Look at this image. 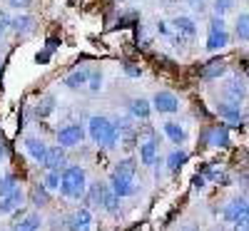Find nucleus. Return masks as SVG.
Returning <instances> with one entry per match:
<instances>
[{
	"instance_id": "f257e3e1",
	"label": "nucleus",
	"mask_w": 249,
	"mask_h": 231,
	"mask_svg": "<svg viewBox=\"0 0 249 231\" xmlns=\"http://www.w3.org/2000/svg\"><path fill=\"white\" fill-rule=\"evenodd\" d=\"M88 132H90L92 142L100 144V147H105V149H112V147L117 144V139H120V127L115 122H110L107 117H102V115L90 117Z\"/></svg>"
},
{
	"instance_id": "f03ea898",
	"label": "nucleus",
	"mask_w": 249,
	"mask_h": 231,
	"mask_svg": "<svg viewBox=\"0 0 249 231\" xmlns=\"http://www.w3.org/2000/svg\"><path fill=\"white\" fill-rule=\"evenodd\" d=\"M88 192V177L82 166H65L60 179V194L68 199H82Z\"/></svg>"
},
{
	"instance_id": "7ed1b4c3",
	"label": "nucleus",
	"mask_w": 249,
	"mask_h": 231,
	"mask_svg": "<svg viewBox=\"0 0 249 231\" xmlns=\"http://www.w3.org/2000/svg\"><path fill=\"white\" fill-rule=\"evenodd\" d=\"M230 45V35H227V30H224V20L222 17H212L210 20V33H207V50H222V48H227Z\"/></svg>"
},
{
	"instance_id": "20e7f679",
	"label": "nucleus",
	"mask_w": 249,
	"mask_h": 231,
	"mask_svg": "<svg viewBox=\"0 0 249 231\" xmlns=\"http://www.w3.org/2000/svg\"><path fill=\"white\" fill-rule=\"evenodd\" d=\"M85 137V130H82V124H68V127L57 130V147L62 149H68V147H77Z\"/></svg>"
},
{
	"instance_id": "39448f33",
	"label": "nucleus",
	"mask_w": 249,
	"mask_h": 231,
	"mask_svg": "<svg viewBox=\"0 0 249 231\" xmlns=\"http://www.w3.org/2000/svg\"><path fill=\"white\" fill-rule=\"evenodd\" d=\"M152 110L164 112V115L179 112V99H177L172 92H167V90H160V92H155V97H152Z\"/></svg>"
},
{
	"instance_id": "423d86ee",
	"label": "nucleus",
	"mask_w": 249,
	"mask_h": 231,
	"mask_svg": "<svg viewBox=\"0 0 249 231\" xmlns=\"http://www.w3.org/2000/svg\"><path fill=\"white\" fill-rule=\"evenodd\" d=\"M202 142L207 147H227L230 144V130L227 124H214V127H207L202 134Z\"/></svg>"
},
{
	"instance_id": "0eeeda50",
	"label": "nucleus",
	"mask_w": 249,
	"mask_h": 231,
	"mask_svg": "<svg viewBox=\"0 0 249 231\" xmlns=\"http://www.w3.org/2000/svg\"><path fill=\"white\" fill-rule=\"evenodd\" d=\"M244 97H247V85H244V80H242V77H230V80H227V85H224V99L239 104Z\"/></svg>"
},
{
	"instance_id": "6e6552de",
	"label": "nucleus",
	"mask_w": 249,
	"mask_h": 231,
	"mask_svg": "<svg viewBox=\"0 0 249 231\" xmlns=\"http://www.w3.org/2000/svg\"><path fill=\"white\" fill-rule=\"evenodd\" d=\"M217 115H219L222 119H227L230 124H242V107H239L237 102L222 99V102L217 104Z\"/></svg>"
},
{
	"instance_id": "1a4fd4ad",
	"label": "nucleus",
	"mask_w": 249,
	"mask_h": 231,
	"mask_svg": "<svg viewBox=\"0 0 249 231\" xmlns=\"http://www.w3.org/2000/svg\"><path fill=\"white\" fill-rule=\"evenodd\" d=\"M110 189H112V194L115 197H130V194H135V179H127V177H120V174H115L112 172V177H110Z\"/></svg>"
},
{
	"instance_id": "9d476101",
	"label": "nucleus",
	"mask_w": 249,
	"mask_h": 231,
	"mask_svg": "<svg viewBox=\"0 0 249 231\" xmlns=\"http://www.w3.org/2000/svg\"><path fill=\"white\" fill-rule=\"evenodd\" d=\"M244 216H249V199H234V201L227 204V209H224V219L227 221H234L237 224Z\"/></svg>"
},
{
	"instance_id": "9b49d317",
	"label": "nucleus",
	"mask_w": 249,
	"mask_h": 231,
	"mask_svg": "<svg viewBox=\"0 0 249 231\" xmlns=\"http://www.w3.org/2000/svg\"><path fill=\"white\" fill-rule=\"evenodd\" d=\"M25 152L30 154L33 162L43 164L45 157H48V144H45L43 139H37V137H28V139H25Z\"/></svg>"
},
{
	"instance_id": "f8f14e48",
	"label": "nucleus",
	"mask_w": 249,
	"mask_h": 231,
	"mask_svg": "<svg viewBox=\"0 0 249 231\" xmlns=\"http://www.w3.org/2000/svg\"><path fill=\"white\" fill-rule=\"evenodd\" d=\"M43 166L48 172H60L65 166V149L62 147H48V157H45Z\"/></svg>"
},
{
	"instance_id": "ddd939ff",
	"label": "nucleus",
	"mask_w": 249,
	"mask_h": 231,
	"mask_svg": "<svg viewBox=\"0 0 249 231\" xmlns=\"http://www.w3.org/2000/svg\"><path fill=\"white\" fill-rule=\"evenodd\" d=\"M88 80H90V72H88L85 67H77V70H72L70 75H65L62 85L70 87V90H80V87H85V85H88Z\"/></svg>"
},
{
	"instance_id": "4468645a",
	"label": "nucleus",
	"mask_w": 249,
	"mask_h": 231,
	"mask_svg": "<svg viewBox=\"0 0 249 231\" xmlns=\"http://www.w3.org/2000/svg\"><path fill=\"white\" fill-rule=\"evenodd\" d=\"M224 72H227V62L222 57H214L202 67V80H219Z\"/></svg>"
},
{
	"instance_id": "2eb2a0df",
	"label": "nucleus",
	"mask_w": 249,
	"mask_h": 231,
	"mask_svg": "<svg viewBox=\"0 0 249 231\" xmlns=\"http://www.w3.org/2000/svg\"><path fill=\"white\" fill-rule=\"evenodd\" d=\"M25 194L20 192V189H15V192H10L8 197L0 199V214H13L15 209H20V204H23Z\"/></svg>"
},
{
	"instance_id": "dca6fc26",
	"label": "nucleus",
	"mask_w": 249,
	"mask_h": 231,
	"mask_svg": "<svg viewBox=\"0 0 249 231\" xmlns=\"http://www.w3.org/2000/svg\"><path fill=\"white\" fill-rule=\"evenodd\" d=\"M140 162H142L144 166L157 164V142H155V139H147V142L140 144Z\"/></svg>"
},
{
	"instance_id": "f3484780",
	"label": "nucleus",
	"mask_w": 249,
	"mask_h": 231,
	"mask_svg": "<svg viewBox=\"0 0 249 231\" xmlns=\"http://www.w3.org/2000/svg\"><path fill=\"white\" fill-rule=\"evenodd\" d=\"M88 226H90V209H77L68 221L70 231H88Z\"/></svg>"
},
{
	"instance_id": "a211bd4d",
	"label": "nucleus",
	"mask_w": 249,
	"mask_h": 231,
	"mask_svg": "<svg viewBox=\"0 0 249 231\" xmlns=\"http://www.w3.org/2000/svg\"><path fill=\"white\" fill-rule=\"evenodd\" d=\"M172 25L177 30V35H184V37H195L197 35V25H195V20L192 17H187V15H179L172 20Z\"/></svg>"
},
{
	"instance_id": "6ab92c4d",
	"label": "nucleus",
	"mask_w": 249,
	"mask_h": 231,
	"mask_svg": "<svg viewBox=\"0 0 249 231\" xmlns=\"http://www.w3.org/2000/svg\"><path fill=\"white\" fill-rule=\"evenodd\" d=\"M162 130H164V134L172 139V144H184L187 132H184L182 124H177V122H164V124H162Z\"/></svg>"
},
{
	"instance_id": "aec40b11",
	"label": "nucleus",
	"mask_w": 249,
	"mask_h": 231,
	"mask_svg": "<svg viewBox=\"0 0 249 231\" xmlns=\"http://www.w3.org/2000/svg\"><path fill=\"white\" fill-rule=\"evenodd\" d=\"M130 112H132V117H137V119H147L150 112H152V102L137 97V99L130 102Z\"/></svg>"
},
{
	"instance_id": "412c9836",
	"label": "nucleus",
	"mask_w": 249,
	"mask_h": 231,
	"mask_svg": "<svg viewBox=\"0 0 249 231\" xmlns=\"http://www.w3.org/2000/svg\"><path fill=\"white\" fill-rule=\"evenodd\" d=\"M234 35L242 43H249V13H242L234 23Z\"/></svg>"
},
{
	"instance_id": "4be33fe9",
	"label": "nucleus",
	"mask_w": 249,
	"mask_h": 231,
	"mask_svg": "<svg viewBox=\"0 0 249 231\" xmlns=\"http://www.w3.org/2000/svg\"><path fill=\"white\" fill-rule=\"evenodd\" d=\"M135 172H137V162H135L132 157L122 159V162L115 166V174H120V177H127V179H135Z\"/></svg>"
},
{
	"instance_id": "5701e85b",
	"label": "nucleus",
	"mask_w": 249,
	"mask_h": 231,
	"mask_svg": "<svg viewBox=\"0 0 249 231\" xmlns=\"http://www.w3.org/2000/svg\"><path fill=\"white\" fill-rule=\"evenodd\" d=\"M10 28H13L18 35H25V33L33 30V17H28V15H18V17L10 20Z\"/></svg>"
},
{
	"instance_id": "b1692460",
	"label": "nucleus",
	"mask_w": 249,
	"mask_h": 231,
	"mask_svg": "<svg viewBox=\"0 0 249 231\" xmlns=\"http://www.w3.org/2000/svg\"><path fill=\"white\" fill-rule=\"evenodd\" d=\"M40 224H43V221H40V216H37V214H30V216H25L20 224H15L13 231H37Z\"/></svg>"
},
{
	"instance_id": "393cba45",
	"label": "nucleus",
	"mask_w": 249,
	"mask_h": 231,
	"mask_svg": "<svg viewBox=\"0 0 249 231\" xmlns=\"http://www.w3.org/2000/svg\"><path fill=\"white\" fill-rule=\"evenodd\" d=\"M105 192H107V186L92 184V186H90V194H88V204H90V206H100L102 199H105Z\"/></svg>"
},
{
	"instance_id": "a878e982",
	"label": "nucleus",
	"mask_w": 249,
	"mask_h": 231,
	"mask_svg": "<svg viewBox=\"0 0 249 231\" xmlns=\"http://www.w3.org/2000/svg\"><path fill=\"white\" fill-rule=\"evenodd\" d=\"M184 162H187V152H182V149L172 152V154L167 157V166H170V172H179L182 166H184Z\"/></svg>"
},
{
	"instance_id": "bb28decb",
	"label": "nucleus",
	"mask_w": 249,
	"mask_h": 231,
	"mask_svg": "<svg viewBox=\"0 0 249 231\" xmlns=\"http://www.w3.org/2000/svg\"><path fill=\"white\" fill-rule=\"evenodd\" d=\"M30 199H33L35 206H45V204H48V189H45L43 184H35L33 192H30Z\"/></svg>"
},
{
	"instance_id": "cd10ccee",
	"label": "nucleus",
	"mask_w": 249,
	"mask_h": 231,
	"mask_svg": "<svg viewBox=\"0 0 249 231\" xmlns=\"http://www.w3.org/2000/svg\"><path fill=\"white\" fill-rule=\"evenodd\" d=\"M15 189H18V177H15V174L3 177V179H0V199L8 197L10 192H15Z\"/></svg>"
},
{
	"instance_id": "c85d7f7f",
	"label": "nucleus",
	"mask_w": 249,
	"mask_h": 231,
	"mask_svg": "<svg viewBox=\"0 0 249 231\" xmlns=\"http://www.w3.org/2000/svg\"><path fill=\"white\" fill-rule=\"evenodd\" d=\"M60 179H62L60 172H48L45 179H43V186L48 189V192H60Z\"/></svg>"
},
{
	"instance_id": "c756f323",
	"label": "nucleus",
	"mask_w": 249,
	"mask_h": 231,
	"mask_svg": "<svg viewBox=\"0 0 249 231\" xmlns=\"http://www.w3.org/2000/svg\"><path fill=\"white\" fill-rule=\"evenodd\" d=\"M53 110H55V97H45V99H43V102H40L37 107H35V117L43 119V117H48Z\"/></svg>"
},
{
	"instance_id": "7c9ffc66",
	"label": "nucleus",
	"mask_w": 249,
	"mask_h": 231,
	"mask_svg": "<svg viewBox=\"0 0 249 231\" xmlns=\"http://www.w3.org/2000/svg\"><path fill=\"white\" fill-rule=\"evenodd\" d=\"M232 8H234V0H214L212 3V10H214L217 17H222L224 13H230Z\"/></svg>"
},
{
	"instance_id": "2f4dec72",
	"label": "nucleus",
	"mask_w": 249,
	"mask_h": 231,
	"mask_svg": "<svg viewBox=\"0 0 249 231\" xmlns=\"http://www.w3.org/2000/svg\"><path fill=\"white\" fill-rule=\"evenodd\" d=\"M117 201H120V197H115L112 189H107V192H105V199H102V206H105L110 214H115V212H117Z\"/></svg>"
},
{
	"instance_id": "473e14b6",
	"label": "nucleus",
	"mask_w": 249,
	"mask_h": 231,
	"mask_svg": "<svg viewBox=\"0 0 249 231\" xmlns=\"http://www.w3.org/2000/svg\"><path fill=\"white\" fill-rule=\"evenodd\" d=\"M88 85H90V92H100L102 90V72H92Z\"/></svg>"
},
{
	"instance_id": "72a5a7b5",
	"label": "nucleus",
	"mask_w": 249,
	"mask_h": 231,
	"mask_svg": "<svg viewBox=\"0 0 249 231\" xmlns=\"http://www.w3.org/2000/svg\"><path fill=\"white\" fill-rule=\"evenodd\" d=\"M124 75H127V77H140L142 75V67L135 65V62H124Z\"/></svg>"
},
{
	"instance_id": "f704fd0d",
	"label": "nucleus",
	"mask_w": 249,
	"mask_h": 231,
	"mask_svg": "<svg viewBox=\"0 0 249 231\" xmlns=\"http://www.w3.org/2000/svg\"><path fill=\"white\" fill-rule=\"evenodd\" d=\"M8 3H10L13 8H18V10H23V8H30L33 0H8Z\"/></svg>"
},
{
	"instance_id": "c9c22d12",
	"label": "nucleus",
	"mask_w": 249,
	"mask_h": 231,
	"mask_svg": "<svg viewBox=\"0 0 249 231\" xmlns=\"http://www.w3.org/2000/svg\"><path fill=\"white\" fill-rule=\"evenodd\" d=\"M35 62H37V65H45V62H50V52H48V50L37 52V55H35Z\"/></svg>"
},
{
	"instance_id": "e433bc0d",
	"label": "nucleus",
	"mask_w": 249,
	"mask_h": 231,
	"mask_svg": "<svg viewBox=\"0 0 249 231\" xmlns=\"http://www.w3.org/2000/svg\"><path fill=\"white\" fill-rule=\"evenodd\" d=\"M234 231H249V216L239 219V221L234 224Z\"/></svg>"
},
{
	"instance_id": "4c0bfd02",
	"label": "nucleus",
	"mask_w": 249,
	"mask_h": 231,
	"mask_svg": "<svg viewBox=\"0 0 249 231\" xmlns=\"http://www.w3.org/2000/svg\"><path fill=\"white\" fill-rule=\"evenodd\" d=\"M57 45H60V40H57V37H50V40H48V45H45V50L53 55V50H57Z\"/></svg>"
},
{
	"instance_id": "58836bf2",
	"label": "nucleus",
	"mask_w": 249,
	"mask_h": 231,
	"mask_svg": "<svg viewBox=\"0 0 249 231\" xmlns=\"http://www.w3.org/2000/svg\"><path fill=\"white\" fill-rule=\"evenodd\" d=\"M8 25H10V17H8L5 13H0V33H3Z\"/></svg>"
},
{
	"instance_id": "ea45409f",
	"label": "nucleus",
	"mask_w": 249,
	"mask_h": 231,
	"mask_svg": "<svg viewBox=\"0 0 249 231\" xmlns=\"http://www.w3.org/2000/svg\"><path fill=\"white\" fill-rule=\"evenodd\" d=\"M195 186H197V189H202V186H204V177H199V174H197V177H195Z\"/></svg>"
},
{
	"instance_id": "a19ab883",
	"label": "nucleus",
	"mask_w": 249,
	"mask_h": 231,
	"mask_svg": "<svg viewBox=\"0 0 249 231\" xmlns=\"http://www.w3.org/2000/svg\"><path fill=\"white\" fill-rule=\"evenodd\" d=\"M5 157V147H3V142H0V159Z\"/></svg>"
},
{
	"instance_id": "79ce46f5",
	"label": "nucleus",
	"mask_w": 249,
	"mask_h": 231,
	"mask_svg": "<svg viewBox=\"0 0 249 231\" xmlns=\"http://www.w3.org/2000/svg\"><path fill=\"white\" fill-rule=\"evenodd\" d=\"M192 5L195 8H202V0H192Z\"/></svg>"
},
{
	"instance_id": "37998d69",
	"label": "nucleus",
	"mask_w": 249,
	"mask_h": 231,
	"mask_svg": "<svg viewBox=\"0 0 249 231\" xmlns=\"http://www.w3.org/2000/svg\"><path fill=\"white\" fill-rule=\"evenodd\" d=\"M184 231H199V229L197 226H190V229H184Z\"/></svg>"
},
{
	"instance_id": "c03bdc74",
	"label": "nucleus",
	"mask_w": 249,
	"mask_h": 231,
	"mask_svg": "<svg viewBox=\"0 0 249 231\" xmlns=\"http://www.w3.org/2000/svg\"><path fill=\"white\" fill-rule=\"evenodd\" d=\"M212 231H222V226H214V229H212Z\"/></svg>"
}]
</instances>
